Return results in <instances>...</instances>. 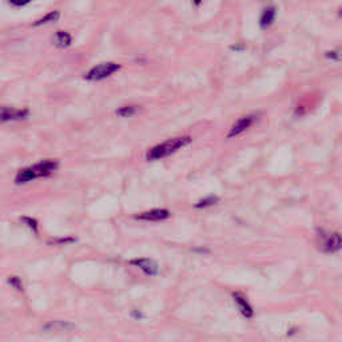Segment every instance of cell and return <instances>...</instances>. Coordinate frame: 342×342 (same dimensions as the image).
<instances>
[{"label": "cell", "instance_id": "1", "mask_svg": "<svg viewBox=\"0 0 342 342\" xmlns=\"http://www.w3.org/2000/svg\"><path fill=\"white\" fill-rule=\"evenodd\" d=\"M59 169V162L54 159H44L35 165H31L28 167H24L16 174L15 176V183L16 185H26L35 179L40 178H48Z\"/></svg>", "mask_w": 342, "mask_h": 342}, {"label": "cell", "instance_id": "2", "mask_svg": "<svg viewBox=\"0 0 342 342\" xmlns=\"http://www.w3.org/2000/svg\"><path fill=\"white\" fill-rule=\"evenodd\" d=\"M191 142L190 137H178V138H171L169 141L159 143L157 146H154L146 154L147 161H158L162 158L170 157L171 154H174L182 147L187 146Z\"/></svg>", "mask_w": 342, "mask_h": 342}, {"label": "cell", "instance_id": "3", "mask_svg": "<svg viewBox=\"0 0 342 342\" xmlns=\"http://www.w3.org/2000/svg\"><path fill=\"white\" fill-rule=\"evenodd\" d=\"M120 70V64L114 62H105L99 63L96 66L91 67L88 71L85 74L86 81L90 82H100L105 81L111 75H114L115 72H118Z\"/></svg>", "mask_w": 342, "mask_h": 342}, {"label": "cell", "instance_id": "4", "mask_svg": "<svg viewBox=\"0 0 342 342\" xmlns=\"http://www.w3.org/2000/svg\"><path fill=\"white\" fill-rule=\"evenodd\" d=\"M28 109H16L11 106H0V123L19 122L28 118Z\"/></svg>", "mask_w": 342, "mask_h": 342}, {"label": "cell", "instance_id": "5", "mask_svg": "<svg viewBox=\"0 0 342 342\" xmlns=\"http://www.w3.org/2000/svg\"><path fill=\"white\" fill-rule=\"evenodd\" d=\"M256 120H258V115L256 114L246 115V116H243V118L238 119L237 122L233 124V127L230 128V131L228 133V138H234V137L241 135V134L246 131L247 128L252 127Z\"/></svg>", "mask_w": 342, "mask_h": 342}, {"label": "cell", "instance_id": "6", "mask_svg": "<svg viewBox=\"0 0 342 342\" xmlns=\"http://www.w3.org/2000/svg\"><path fill=\"white\" fill-rule=\"evenodd\" d=\"M170 217V211L166 209H152L144 213L137 214L135 219L138 221H146V222H161Z\"/></svg>", "mask_w": 342, "mask_h": 342}, {"label": "cell", "instance_id": "7", "mask_svg": "<svg viewBox=\"0 0 342 342\" xmlns=\"http://www.w3.org/2000/svg\"><path fill=\"white\" fill-rule=\"evenodd\" d=\"M128 263L139 267L147 276H155L159 271V266H158L157 262L152 261L150 258H137V259H131Z\"/></svg>", "mask_w": 342, "mask_h": 342}, {"label": "cell", "instance_id": "8", "mask_svg": "<svg viewBox=\"0 0 342 342\" xmlns=\"http://www.w3.org/2000/svg\"><path fill=\"white\" fill-rule=\"evenodd\" d=\"M75 323L67 322V321H53V322H48L43 326V330L47 333L72 332V330H75Z\"/></svg>", "mask_w": 342, "mask_h": 342}, {"label": "cell", "instance_id": "9", "mask_svg": "<svg viewBox=\"0 0 342 342\" xmlns=\"http://www.w3.org/2000/svg\"><path fill=\"white\" fill-rule=\"evenodd\" d=\"M233 298L235 305H237V308L239 309V312L242 313L243 317L252 318L253 315H254V310H253L252 305L249 304V301H247L241 293H233Z\"/></svg>", "mask_w": 342, "mask_h": 342}, {"label": "cell", "instance_id": "10", "mask_svg": "<svg viewBox=\"0 0 342 342\" xmlns=\"http://www.w3.org/2000/svg\"><path fill=\"white\" fill-rule=\"evenodd\" d=\"M323 250L326 253H337L342 250V235L338 233H333L325 238Z\"/></svg>", "mask_w": 342, "mask_h": 342}, {"label": "cell", "instance_id": "11", "mask_svg": "<svg viewBox=\"0 0 342 342\" xmlns=\"http://www.w3.org/2000/svg\"><path fill=\"white\" fill-rule=\"evenodd\" d=\"M277 18V8L276 7H266L265 10L261 12V16H259V27L262 29H267L270 27L271 24L274 23V20Z\"/></svg>", "mask_w": 342, "mask_h": 342}, {"label": "cell", "instance_id": "12", "mask_svg": "<svg viewBox=\"0 0 342 342\" xmlns=\"http://www.w3.org/2000/svg\"><path fill=\"white\" fill-rule=\"evenodd\" d=\"M54 44L59 48H67L71 46L72 36L67 31H57L53 38Z\"/></svg>", "mask_w": 342, "mask_h": 342}, {"label": "cell", "instance_id": "13", "mask_svg": "<svg viewBox=\"0 0 342 342\" xmlns=\"http://www.w3.org/2000/svg\"><path fill=\"white\" fill-rule=\"evenodd\" d=\"M219 202V198L217 195H209V197H203L200 198L197 203L194 204L195 209H206V207H210V206H214Z\"/></svg>", "mask_w": 342, "mask_h": 342}, {"label": "cell", "instance_id": "14", "mask_svg": "<svg viewBox=\"0 0 342 342\" xmlns=\"http://www.w3.org/2000/svg\"><path fill=\"white\" fill-rule=\"evenodd\" d=\"M59 18H60V12L59 11H51V12H48L44 16H42L40 19L36 20L35 26H44V24L55 23Z\"/></svg>", "mask_w": 342, "mask_h": 342}, {"label": "cell", "instance_id": "15", "mask_svg": "<svg viewBox=\"0 0 342 342\" xmlns=\"http://www.w3.org/2000/svg\"><path fill=\"white\" fill-rule=\"evenodd\" d=\"M137 111H138V106H122V107H119V109L116 110V115L122 116V118H130V116L137 114Z\"/></svg>", "mask_w": 342, "mask_h": 342}, {"label": "cell", "instance_id": "16", "mask_svg": "<svg viewBox=\"0 0 342 342\" xmlns=\"http://www.w3.org/2000/svg\"><path fill=\"white\" fill-rule=\"evenodd\" d=\"M325 57L334 63H342V48H334L325 54Z\"/></svg>", "mask_w": 342, "mask_h": 342}, {"label": "cell", "instance_id": "17", "mask_svg": "<svg viewBox=\"0 0 342 342\" xmlns=\"http://www.w3.org/2000/svg\"><path fill=\"white\" fill-rule=\"evenodd\" d=\"M20 221H22L24 225H27L29 228V230H32L33 233H38V221H36V219L29 218V217H22Z\"/></svg>", "mask_w": 342, "mask_h": 342}, {"label": "cell", "instance_id": "18", "mask_svg": "<svg viewBox=\"0 0 342 342\" xmlns=\"http://www.w3.org/2000/svg\"><path fill=\"white\" fill-rule=\"evenodd\" d=\"M8 284L16 290H19V291L23 290V282H22V280H20L19 277H10V278H8Z\"/></svg>", "mask_w": 342, "mask_h": 342}, {"label": "cell", "instance_id": "19", "mask_svg": "<svg viewBox=\"0 0 342 342\" xmlns=\"http://www.w3.org/2000/svg\"><path fill=\"white\" fill-rule=\"evenodd\" d=\"M32 0H8V3L14 7H24V5L29 4Z\"/></svg>", "mask_w": 342, "mask_h": 342}, {"label": "cell", "instance_id": "20", "mask_svg": "<svg viewBox=\"0 0 342 342\" xmlns=\"http://www.w3.org/2000/svg\"><path fill=\"white\" fill-rule=\"evenodd\" d=\"M131 314H133V317H134V318H142V314H141V313H139V312H137V310H134V312H133V313H131Z\"/></svg>", "mask_w": 342, "mask_h": 342}, {"label": "cell", "instance_id": "21", "mask_svg": "<svg viewBox=\"0 0 342 342\" xmlns=\"http://www.w3.org/2000/svg\"><path fill=\"white\" fill-rule=\"evenodd\" d=\"M245 48H246L245 46H237V47H231V50L233 51H243Z\"/></svg>", "mask_w": 342, "mask_h": 342}, {"label": "cell", "instance_id": "22", "mask_svg": "<svg viewBox=\"0 0 342 342\" xmlns=\"http://www.w3.org/2000/svg\"><path fill=\"white\" fill-rule=\"evenodd\" d=\"M202 1H203V0H193V3H194L195 5H200Z\"/></svg>", "mask_w": 342, "mask_h": 342}, {"label": "cell", "instance_id": "23", "mask_svg": "<svg viewBox=\"0 0 342 342\" xmlns=\"http://www.w3.org/2000/svg\"><path fill=\"white\" fill-rule=\"evenodd\" d=\"M338 15H340V16L342 18V8H340V11H338Z\"/></svg>", "mask_w": 342, "mask_h": 342}]
</instances>
